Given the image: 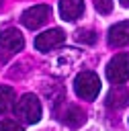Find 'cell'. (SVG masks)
<instances>
[{"label": "cell", "instance_id": "1", "mask_svg": "<svg viewBox=\"0 0 129 131\" xmlns=\"http://www.w3.org/2000/svg\"><path fill=\"white\" fill-rule=\"evenodd\" d=\"M14 113L16 117H20V121L33 125L41 119V102L35 94H23L14 104Z\"/></svg>", "mask_w": 129, "mask_h": 131}, {"label": "cell", "instance_id": "2", "mask_svg": "<svg viewBox=\"0 0 129 131\" xmlns=\"http://www.w3.org/2000/svg\"><path fill=\"white\" fill-rule=\"evenodd\" d=\"M74 90L84 100H94L100 92V80L94 72H80L74 80Z\"/></svg>", "mask_w": 129, "mask_h": 131}, {"label": "cell", "instance_id": "3", "mask_svg": "<svg viewBox=\"0 0 129 131\" xmlns=\"http://www.w3.org/2000/svg\"><path fill=\"white\" fill-rule=\"evenodd\" d=\"M106 78L111 84H125L129 78V53L115 55L106 66Z\"/></svg>", "mask_w": 129, "mask_h": 131}, {"label": "cell", "instance_id": "4", "mask_svg": "<svg viewBox=\"0 0 129 131\" xmlns=\"http://www.w3.org/2000/svg\"><path fill=\"white\" fill-rule=\"evenodd\" d=\"M23 45H25V39H23L20 31H16V29H4L0 33V51H2V57L18 53L23 49Z\"/></svg>", "mask_w": 129, "mask_h": 131}, {"label": "cell", "instance_id": "5", "mask_svg": "<svg viewBox=\"0 0 129 131\" xmlns=\"http://www.w3.org/2000/svg\"><path fill=\"white\" fill-rule=\"evenodd\" d=\"M63 41H66V33L61 29H49V31H45V33L35 37V47H37V51L47 53V51L59 47Z\"/></svg>", "mask_w": 129, "mask_h": 131}, {"label": "cell", "instance_id": "6", "mask_svg": "<svg viewBox=\"0 0 129 131\" xmlns=\"http://www.w3.org/2000/svg\"><path fill=\"white\" fill-rule=\"evenodd\" d=\"M49 14H51V10H49L47 4L31 6V8H27V10L23 12V25H25L27 29H39L43 23L49 20Z\"/></svg>", "mask_w": 129, "mask_h": 131}, {"label": "cell", "instance_id": "7", "mask_svg": "<svg viewBox=\"0 0 129 131\" xmlns=\"http://www.w3.org/2000/svg\"><path fill=\"white\" fill-rule=\"evenodd\" d=\"M57 119L63 121L68 127H80V125L86 121V113H84L80 106H76V104H68L66 108H61V111L57 113Z\"/></svg>", "mask_w": 129, "mask_h": 131}, {"label": "cell", "instance_id": "8", "mask_svg": "<svg viewBox=\"0 0 129 131\" xmlns=\"http://www.w3.org/2000/svg\"><path fill=\"white\" fill-rule=\"evenodd\" d=\"M109 45L113 47H123V45H129V20H123V23H117L109 29Z\"/></svg>", "mask_w": 129, "mask_h": 131}, {"label": "cell", "instance_id": "9", "mask_svg": "<svg viewBox=\"0 0 129 131\" xmlns=\"http://www.w3.org/2000/svg\"><path fill=\"white\" fill-rule=\"evenodd\" d=\"M127 104H129V92H127V88H125L123 84H115V86L111 88L109 96H106V106L119 111V108H123V106H127Z\"/></svg>", "mask_w": 129, "mask_h": 131}, {"label": "cell", "instance_id": "10", "mask_svg": "<svg viewBox=\"0 0 129 131\" xmlns=\"http://www.w3.org/2000/svg\"><path fill=\"white\" fill-rule=\"evenodd\" d=\"M84 14L82 0H59V16L63 20H76Z\"/></svg>", "mask_w": 129, "mask_h": 131}, {"label": "cell", "instance_id": "11", "mask_svg": "<svg viewBox=\"0 0 129 131\" xmlns=\"http://www.w3.org/2000/svg\"><path fill=\"white\" fill-rule=\"evenodd\" d=\"M14 106V90L10 86H0V115H6Z\"/></svg>", "mask_w": 129, "mask_h": 131}, {"label": "cell", "instance_id": "12", "mask_svg": "<svg viewBox=\"0 0 129 131\" xmlns=\"http://www.w3.org/2000/svg\"><path fill=\"white\" fill-rule=\"evenodd\" d=\"M92 2H94V8L100 14H109L113 10V0H92Z\"/></svg>", "mask_w": 129, "mask_h": 131}, {"label": "cell", "instance_id": "13", "mask_svg": "<svg viewBox=\"0 0 129 131\" xmlns=\"http://www.w3.org/2000/svg\"><path fill=\"white\" fill-rule=\"evenodd\" d=\"M0 131H23V127L14 121H0Z\"/></svg>", "mask_w": 129, "mask_h": 131}, {"label": "cell", "instance_id": "14", "mask_svg": "<svg viewBox=\"0 0 129 131\" xmlns=\"http://www.w3.org/2000/svg\"><path fill=\"white\" fill-rule=\"evenodd\" d=\"M78 39L84 43H94V31H80Z\"/></svg>", "mask_w": 129, "mask_h": 131}, {"label": "cell", "instance_id": "15", "mask_svg": "<svg viewBox=\"0 0 129 131\" xmlns=\"http://www.w3.org/2000/svg\"><path fill=\"white\" fill-rule=\"evenodd\" d=\"M121 4H123V6H127V8H129V0H121Z\"/></svg>", "mask_w": 129, "mask_h": 131}, {"label": "cell", "instance_id": "16", "mask_svg": "<svg viewBox=\"0 0 129 131\" xmlns=\"http://www.w3.org/2000/svg\"><path fill=\"white\" fill-rule=\"evenodd\" d=\"M0 4H2V0H0Z\"/></svg>", "mask_w": 129, "mask_h": 131}]
</instances>
